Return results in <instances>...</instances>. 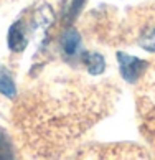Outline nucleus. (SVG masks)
Returning a JSON list of instances; mask_svg holds the SVG:
<instances>
[{"label": "nucleus", "instance_id": "20e7f679", "mask_svg": "<svg viewBox=\"0 0 155 160\" xmlns=\"http://www.w3.org/2000/svg\"><path fill=\"white\" fill-rule=\"evenodd\" d=\"M82 61H84L86 68L91 74H101L106 68L104 56L99 55V53H84L82 55Z\"/></svg>", "mask_w": 155, "mask_h": 160}, {"label": "nucleus", "instance_id": "f257e3e1", "mask_svg": "<svg viewBox=\"0 0 155 160\" xmlns=\"http://www.w3.org/2000/svg\"><path fill=\"white\" fill-rule=\"evenodd\" d=\"M117 60H119V64H121V74L127 82H135L147 66L145 61H142L135 56H129L122 51L117 53Z\"/></svg>", "mask_w": 155, "mask_h": 160}, {"label": "nucleus", "instance_id": "f03ea898", "mask_svg": "<svg viewBox=\"0 0 155 160\" xmlns=\"http://www.w3.org/2000/svg\"><path fill=\"white\" fill-rule=\"evenodd\" d=\"M8 46L13 51H23L27 46V38L22 30V23L15 22L8 30Z\"/></svg>", "mask_w": 155, "mask_h": 160}, {"label": "nucleus", "instance_id": "6e6552de", "mask_svg": "<svg viewBox=\"0 0 155 160\" xmlns=\"http://www.w3.org/2000/svg\"><path fill=\"white\" fill-rule=\"evenodd\" d=\"M82 3H84V0H74V2H73V5H71L73 8H71V13H69L71 18H73V17L76 15V12H79V8H81Z\"/></svg>", "mask_w": 155, "mask_h": 160}, {"label": "nucleus", "instance_id": "39448f33", "mask_svg": "<svg viewBox=\"0 0 155 160\" xmlns=\"http://www.w3.org/2000/svg\"><path fill=\"white\" fill-rule=\"evenodd\" d=\"M0 92L7 98H13L17 94L15 82L12 79V76L5 71L3 68H0Z\"/></svg>", "mask_w": 155, "mask_h": 160}, {"label": "nucleus", "instance_id": "0eeeda50", "mask_svg": "<svg viewBox=\"0 0 155 160\" xmlns=\"http://www.w3.org/2000/svg\"><path fill=\"white\" fill-rule=\"evenodd\" d=\"M140 45H142L144 50L155 53V30H152L148 35H145V37L140 40Z\"/></svg>", "mask_w": 155, "mask_h": 160}, {"label": "nucleus", "instance_id": "423d86ee", "mask_svg": "<svg viewBox=\"0 0 155 160\" xmlns=\"http://www.w3.org/2000/svg\"><path fill=\"white\" fill-rule=\"evenodd\" d=\"M0 158H12V145L2 134H0Z\"/></svg>", "mask_w": 155, "mask_h": 160}, {"label": "nucleus", "instance_id": "7ed1b4c3", "mask_svg": "<svg viewBox=\"0 0 155 160\" xmlns=\"http://www.w3.org/2000/svg\"><path fill=\"white\" fill-rule=\"evenodd\" d=\"M61 46H63V51L69 56L78 53V50H79V46H81L79 33H78L76 30H73V28H71V30H66L61 37Z\"/></svg>", "mask_w": 155, "mask_h": 160}]
</instances>
